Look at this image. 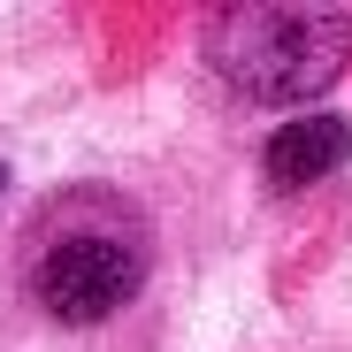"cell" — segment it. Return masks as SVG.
Returning a JSON list of instances; mask_svg holds the SVG:
<instances>
[{"mask_svg": "<svg viewBox=\"0 0 352 352\" xmlns=\"http://www.w3.org/2000/svg\"><path fill=\"white\" fill-rule=\"evenodd\" d=\"M207 54L230 85L253 100H291L314 92L344 62V16H307V8H230L207 31Z\"/></svg>", "mask_w": 352, "mask_h": 352, "instance_id": "cell-1", "label": "cell"}, {"mask_svg": "<svg viewBox=\"0 0 352 352\" xmlns=\"http://www.w3.org/2000/svg\"><path fill=\"white\" fill-rule=\"evenodd\" d=\"M146 276V253L131 230H54V238L38 245L31 261V291H38V307L46 314H62V322H107L115 307H131V291Z\"/></svg>", "mask_w": 352, "mask_h": 352, "instance_id": "cell-2", "label": "cell"}, {"mask_svg": "<svg viewBox=\"0 0 352 352\" xmlns=\"http://www.w3.org/2000/svg\"><path fill=\"white\" fill-rule=\"evenodd\" d=\"M344 153H352V123H344V115H307V123H283V131L268 138V176L291 192V184L329 176Z\"/></svg>", "mask_w": 352, "mask_h": 352, "instance_id": "cell-3", "label": "cell"}]
</instances>
